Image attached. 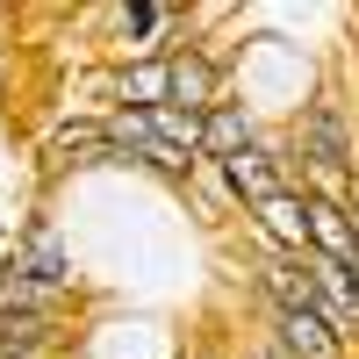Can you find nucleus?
Returning a JSON list of instances; mask_svg holds the SVG:
<instances>
[{
    "label": "nucleus",
    "mask_w": 359,
    "mask_h": 359,
    "mask_svg": "<svg viewBox=\"0 0 359 359\" xmlns=\"http://www.w3.org/2000/svg\"><path fill=\"white\" fill-rule=\"evenodd\" d=\"M287 144L302 158V187L309 194H331V201H352V180H359V115L316 86L302 94V108L287 115Z\"/></svg>",
    "instance_id": "1"
},
{
    "label": "nucleus",
    "mask_w": 359,
    "mask_h": 359,
    "mask_svg": "<svg viewBox=\"0 0 359 359\" xmlns=\"http://www.w3.org/2000/svg\"><path fill=\"white\" fill-rule=\"evenodd\" d=\"M0 259H8L22 280H36V287H57V294H72V302L86 294L79 259H72V237L57 230V216H50V208H29V216L15 223V245L0 252Z\"/></svg>",
    "instance_id": "2"
},
{
    "label": "nucleus",
    "mask_w": 359,
    "mask_h": 359,
    "mask_svg": "<svg viewBox=\"0 0 359 359\" xmlns=\"http://www.w3.org/2000/svg\"><path fill=\"white\" fill-rule=\"evenodd\" d=\"M223 180H230L237 208H259L266 194L302 187V158H294V144H287V123H266V137L252 144V151H237V158L223 165Z\"/></svg>",
    "instance_id": "3"
},
{
    "label": "nucleus",
    "mask_w": 359,
    "mask_h": 359,
    "mask_svg": "<svg viewBox=\"0 0 359 359\" xmlns=\"http://www.w3.org/2000/svg\"><path fill=\"white\" fill-rule=\"evenodd\" d=\"M259 137H266V108L252 94H223L216 108L201 115V158L208 165H230L237 151H252Z\"/></svg>",
    "instance_id": "4"
},
{
    "label": "nucleus",
    "mask_w": 359,
    "mask_h": 359,
    "mask_svg": "<svg viewBox=\"0 0 359 359\" xmlns=\"http://www.w3.org/2000/svg\"><path fill=\"white\" fill-rule=\"evenodd\" d=\"M108 101L130 108V115L172 108V65H165V57H108Z\"/></svg>",
    "instance_id": "5"
},
{
    "label": "nucleus",
    "mask_w": 359,
    "mask_h": 359,
    "mask_svg": "<svg viewBox=\"0 0 359 359\" xmlns=\"http://www.w3.org/2000/svg\"><path fill=\"white\" fill-rule=\"evenodd\" d=\"M309 252L331 259V266H359V208L331 201V194H309Z\"/></svg>",
    "instance_id": "6"
},
{
    "label": "nucleus",
    "mask_w": 359,
    "mask_h": 359,
    "mask_svg": "<svg viewBox=\"0 0 359 359\" xmlns=\"http://www.w3.org/2000/svg\"><path fill=\"white\" fill-rule=\"evenodd\" d=\"M72 323L65 316H0V352L15 359H65Z\"/></svg>",
    "instance_id": "7"
},
{
    "label": "nucleus",
    "mask_w": 359,
    "mask_h": 359,
    "mask_svg": "<svg viewBox=\"0 0 359 359\" xmlns=\"http://www.w3.org/2000/svg\"><path fill=\"white\" fill-rule=\"evenodd\" d=\"M72 294H57V287H36V280H22L8 259H0V316H65L72 323Z\"/></svg>",
    "instance_id": "8"
},
{
    "label": "nucleus",
    "mask_w": 359,
    "mask_h": 359,
    "mask_svg": "<svg viewBox=\"0 0 359 359\" xmlns=\"http://www.w3.org/2000/svg\"><path fill=\"white\" fill-rule=\"evenodd\" d=\"M180 194H187V208H201V223H208V230H223V223L245 216V208H237V194H230V180H223V165H208V158L194 165V180H187Z\"/></svg>",
    "instance_id": "9"
},
{
    "label": "nucleus",
    "mask_w": 359,
    "mask_h": 359,
    "mask_svg": "<svg viewBox=\"0 0 359 359\" xmlns=\"http://www.w3.org/2000/svg\"><path fill=\"white\" fill-rule=\"evenodd\" d=\"M245 345H252V352H259V359H294V352H287V345H280V338H273V331H245Z\"/></svg>",
    "instance_id": "10"
},
{
    "label": "nucleus",
    "mask_w": 359,
    "mask_h": 359,
    "mask_svg": "<svg viewBox=\"0 0 359 359\" xmlns=\"http://www.w3.org/2000/svg\"><path fill=\"white\" fill-rule=\"evenodd\" d=\"M187 359H230V345H216V338H201V345H194Z\"/></svg>",
    "instance_id": "11"
},
{
    "label": "nucleus",
    "mask_w": 359,
    "mask_h": 359,
    "mask_svg": "<svg viewBox=\"0 0 359 359\" xmlns=\"http://www.w3.org/2000/svg\"><path fill=\"white\" fill-rule=\"evenodd\" d=\"M15 245V223H8V208H0V252H8Z\"/></svg>",
    "instance_id": "12"
},
{
    "label": "nucleus",
    "mask_w": 359,
    "mask_h": 359,
    "mask_svg": "<svg viewBox=\"0 0 359 359\" xmlns=\"http://www.w3.org/2000/svg\"><path fill=\"white\" fill-rule=\"evenodd\" d=\"M230 359H259V352H252V345H245V338H237V345H230Z\"/></svg>",
    "instance_id": "13"
},
{
    "label": "nucleus",
    "mask_w": 359,
    "mask_h": 359,
    "mask_svg": "<svg viewBox=\"0 0 359 359\" xmlns=\"http://www.w3.org/2000/svg\"><path fill=\"white\" fill-rule=\"evenodd\" d=\"M0 86H8V72H0Z\"/></svg>",
    "instance_id": "14"
},
{
    "label": "nucleus",
    "mask_w": 359,
    "mask_h": 359,
    "mask_svg": "<svg viewBox=\"0 0 359 359\" xmlns=\"http://www.w3.org/2000/svg\"><path fill=\"white\" fill-rule=\"evenodd\" d=\"M0 359H15V352H0Z\"/></svg>",
    "instance_id": "15"
}]
</instances>
